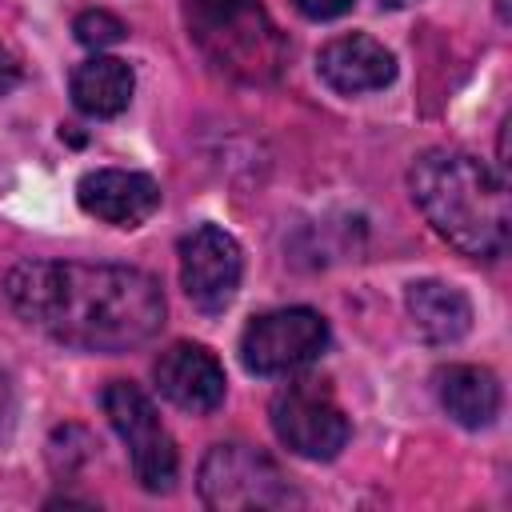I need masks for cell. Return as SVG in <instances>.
Listing matches in <instances>:
<instances>
[{
  "mask_svg": "<svg viewBox=\"0 0 512 512\" xmlns=\"http://www.w3.org/2000/svg\"><path fill=\"white\" fill-rule=\"evenodd\" d=\"M4 296L28 328L100 356L148 344L168 316L160 280L132 264L20 260L4 276Z\"/></svg>",
  "mask_w": 512,
  "mask_h": 512,
  "instance_id": "cell-1",
  "label": "cell"
},
{
  "mask_svg": "<svg viewBox=\"0 0 512 512\" xmlns=\"http://www.w3.org/2000/svg\"><path fill=\"white\" fill-rule=\"evenodd\" d=\"M408 192L428 228L468 260L508 248V184L464 148H428L408 168Z\"/></svg>",
  "mask_w": 512,
  "mask_h": 512,
  "instance_id": "cell-2",
  "label": "cell"
},
{
  "mask_svg": "<svg viewBox=\"0 0 512 512\" xmlns=\"http://www.w3.org/2000/svg\"><path fill=\"white\" fill-rule=\"evenodd\" d=\"M188 40L240 84H272L284 72L288 40L260 0H184Z\"/></svg>",
  "mask_w": 512,
  "mask_h": 512,
  "instance_id": "cell-3",
  "label": "cell"
},
{
  "mask_svg": "<svg viewBox=\"0 0 512 512\" xmlns=\"http://www.w3.org/2000/svg\"><path fill=\"white\" fill-rule=\"evenodd\" d=\"M196 492L216 512H248V508H288L300 504L288 472L256 444L220 440L200 456Z\"/></svg>",
  "mask_w": 512,
  "mask_h": 512,
  "instance_id": "cell-4",
  "label": "cell"
},
{
  "mask_svg": "<svg viewBox=\"0 0 512 512\" xmlns=\"http://www.w3.org/2000/svg\"><path fill=\"white\" fill-rule=\"evenodd\" d=\"M100 408L128 452V468H132L136 484L152 496L172 492L176 476H180V452H176V440H172L168 424L160 420L152 396L132 380H108L100 392Z\"/></svg>",
  "mask_w": 512,
  "mask_h": 512,
  "instance_id": "cell-5",
  "label": "cell"
},
{
  "mask_svg": "<svg viewBox=\"0 0 512 512\" xmlns=\"http://www.w3.org/2000/svg\"><path fill=\"white\" fill-rule=\"evenodd\" d=\"M328 344H332V328L316 308L308 304L272 308L244 324L240 364L252 376H296L308 364H316Z\"/></svg>",
  "mask_w": 512,
  "mask_h": 512,
  "instance_id": "cell-6",
  "label": "cell"
},
{
  "mask_svg": "<svg viewBox=\"0 0 512 512\" xmlns=\"http://www.w3.org/2000/svg\"><path fill=\"white\" fill-rule=\"evenodd\" d=\"M268 424L276 440L304 460H336L352 436V424L324 380L284 384L268 404Z\"/></svg>",
  "mask_w": 512,
  "mask_h": 512,
  "instance_id": "cell-7",
  "label": "cell"
},
{
  "mask_svg": "<svg viewBox=\"0 0 512 512\" xmlns=\"http://www.w3.org/2000/svg\"><path fill=\"white\" fill-rule=\"evenodd\" d=\"M176 264H180V288L196 312L220 316L236 300L244 276V248L228 228L200 224L188 236H180Z\"/></svg>",
  "mask_w": 512,
  "mask_h": 512,
  "instance_id": "cell-8",
  "label": "cell"
},
{
  "mask_svg": "<svg viewBox=\"0 0 512 512\" xmlns=\"http://www.w3.org/2000/svg\"><path fill=\"white\" fill-rule=\"evenodd\" d=\"M152 380H156V392L172 408L192 412V416H212L228 396L224 364L216 360L212 348L192 344V340L168 344L152 364Z\"/></svg>",
  "mask_w": 512,
  "mask_h": 512,
  "instance_id": "cell-9",
  "label": "cell"
},
{
  "mask_svg": "<svg viewBox=\"0 0 512 512\" xmlns=\"http://www.w3.org/2000/svg\"><path fill=\"white\" fill-rule=\"evenodd\" d=\"M400 64L396 52L368 36V32H344L332 36L320 52H316V76L336 92V96H368V92H384L396 80Z\"/></svg>",
  "mask_w": 512,
  "mask_h": 512,
  "instance_id": "cell-10",
  "label": "cell"
},
{
  "mask_svg": "<svg viewBox=\"0 0 512 512\" xmlns=\"http://www.w3.org/2000/svg\"><path fill=\"white\" fill-rule=\"evenodd\" d=\"M160 200H164L160 184L148 172H132V168H96L76 184L80 212L112 228H140L160 208Z\"/></svg>",
  "mask_w": 512,
  "mask_h": 512,
  "instance_id": "cell-11",
  "label": "cell"
},
{
  "mask_svg": "<svg viewBox=\"0 0 512 512\" xmlns=\"http://www.w3.org/2000/svg\"><path fill=\"white\" fill-rule=\"evenodd\" d=\"M404 308L424 344L444 348L472 332V300L464 288H456L448 280H436V276L412 280L404 288Z\"/></svg>",
  "mask_w": 512,
  "mask_h": 512,
  "instance_id": "cell-12",
  "label": "cell"
},
{
  "mask_svg": "<svg viewBox=\"0 0 512 512\" xmlns=\"http://www.w3.org/2000/svg\"><path fill=\"white\" fill-rule=\"evenodd\" d=\"M436 400L448 412V420H456L468 432H480V428L496 424V416L504 408V388L492 368L448 364L436 372Z\"/></svg>",
  "mask_w": 512,
  "mask_h": 512,
  "instance_id": "cell-13",
  "label": "cell"
},
{
  "mask_svg": "<svg viewBox=\"0 0 512 512\" xmlns=\"http://www.w3.org/2000/svg\"><path fill=\"white\" fill-rule=\"evenodd\" d=\"M132 92H136V72L120 56L96 52V56L80 60L72 68V76H68V96H72L76 112H84L92 120L120 116L132 104Z\"/></svg>",
  "mask_w": 512,
  "mask_h": 512,
  "instance_id": "cell-14",
  "label": "cell"
},
{
  "mask_svg": "<svg viewBox=\"0 0 512 512\" xmlns=\"http://www.w3.org/2000/svg\"><path fill=\"white\" fill-rule=\"evenodd\" d=\"M72 32H76V40L84 44V48H108V44H120L124 36H128V24L120 20V16H112L108 8H88V12H80L76 20H72Z\"/></svg>",
  "mask_w": 512,
  "mask_h": 512,
  "instance_id": "cell-15",
  "label": "cell"
},
{
  "mask_svg": "<svg viewBox=\"0 0 512 512\" xmlns=\"http://www.w3.org/2000/svg\"><path fill=\"white\" fill-rule=\"evenodd\" d=\"M292 4H296V12L308 16V20H336V16H344L356 0H292Z\"/></svg>",
  "mask_w": 512,
  "mask_h": 512,
  "instance_id": "cell-16",
  "label": "cell"
},
{
  "mask_svg": "<svg viewBox=\"0 0 512 512\" xmlns=\"http://www.w3.org/2000/svg\"><path fill=\"white\" fill-rule=\"evenodd\" d=\"M16 80H20V64H16V56L0 44V96H8V92L16 88Z\"/></svg>",
  "mask_w": 512,
  "mask_h": 512,
  "instance_id": "cell-17",
  "label": "cell"
},
{
  "mask_svg": "<svg viewBox=\"0 0 512 512\" xmlns=\"http://www.w3.org/2000/svg\"><path fill=\"white\" fill-rule=\"evenodd\" d=\"M380 8H408V4H416V0H376Z\"/></svg>",
  "mask_w": 512,
  "mask_h": 512,
  "instance_id": "cell-18",
  "label": "cell"
}]
</instances>
